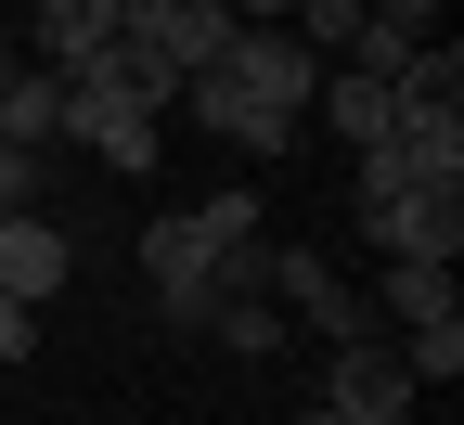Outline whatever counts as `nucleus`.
<instances>
[{
  "instance_id": "8",
  "label": "nucleus",
  "mask_w": 464,
  "mask_h": 425,
  "mask_svg": "<svg viewBox=\"0 0 464 425\" xmlns=\"http://www.w3.org/2000/svg\"><path fill=\"white\" fill-rule=\"evenodd\" d=\"M310 103H335V142H348V155H374V142H387V116H400V91H387V78H362V65H323V78H310Z\"/></svg>"
},
{
  "instance_id": "6",
  "label": "nucleus",
  "mask_w": 464,
  "mask_h": 425,
  "mask_svg": "<svg viewBox=\"0 0 464 425\" xmlns=\"http://www.w3.org/2000/svg\"><path fill=\"white\" fill-rule=\"evenodd\" d=\"M362 232H374V258H464V180H426V194H374L362 207Z\"/></svg>"
},
{
  "instance_id": "7",
  "label": "nucleus",
  "mask_w": 464,
  "mask_h": 425,
  "mask_svg": "<svg viewBox=\"0 0 464 425\" xmlns=\"http://www.w3.org/2000/svg\"><path fill=\"white\" fill-rule=\"evenodd\" d=\"M65 271H78V232H65V219H39V207L0 219V296L39 310V296H65Z\"/></svg>"
},
{
  "instance_id": "16",
  "label": "nucleus",
  "mask_w": 464,
  "mask_h": 425,
  "mask_svg": "<svg viewBox=\"0 0 464 425\" xmlns=\"http://www.w3.org/2000/svg\"><path fill=\"white\" fill-rule=\"evenodd\" d=\"M26 348H39V310H26V296H0V374H14Z\"/></svg>"
},
{
  "instance_id": "12",
  "label": "nucleus",
  "mask_w": 464,
  "mask_h": 425,
  "mask_svg": "<svg viewBox=\"0 0 464 425\" xmlns=\"http://www.w3.org/2000/svg\"><path fill=\"white\" fill-rule=\"evenodd\" d=\"M439 26H400V14H362V39H348V65H362V78H387L400 91V65H413V52H426Z\"/></svg>"
},
{
  "instance_id": "19",
  "label": "nucleus",
  "mask_w": 464,
  "mask_h": 425,
  "mask_svg": "<svg viewBox=\"0 0 464 425\" xmlns=\"http://www.w3.org/2000/svg\"><path fill=\"white\" fill-rule=\"evenodd\" d=\"M14 65H26V52H14V39H0V91H14Z\"/></svg>"
},
{
  "instance_id": "11",
  "label": "nucleus",
  "mask_w": 464,
  "mask_h": 425,
  "mask_svg": "<svg viewBox=\"0 0 464 425\" xmlns=\"http://www.w3.org/2000/svg\"><path fill=\"white\" fill-rule=\"evenodd\" d=\"M439 310H451V271H439V258H387L374 323H439Z\"/></svg>"
},
{
  "instance_id": "2",
  "label": "nucleus",
  "mask_w": 464,
  "mask_h": 425,
  "mask_svg": "<svg viewBox=\"0 0 464 425\" xmlns=\"http://www.w3.org/2000/svg\"><path fill=\"white\" fill-rule=\"evenodd\" d=\"M142 284H155V310L168 323H219V232L194 219V207H168V219H142Z\"/></svg>"
},
{
  "instance_id": "4",
  "label": "nucleus",
  "mask_w": 464,
  "mask_h": 425,
  "mask_svg": "<svg viewBox=\"0 0 464 425\" xmlns=\"http://www.w3.org/2000/svg\"><path fill=\"white\" fill-rule=\"evenodd\" d=\"M181 103L207 116V130H219L232 155H284V142L310 130V116H297V103H271V91H258L246 65H232V52H219V65H194V78H181Z\"/></svg>"
},
{
  "instance_id": "15",
  "label": "nucleus",
  "mask_w": 464,
  "mask_h": 425,
  "mask_svg": "<svg viewBox=\"0 0 464 425\" xmlns=\"http://www.w3.org/2000/svg\"><path fill=\"white\" fill-rule=\"evenodd\" d=\"M14 207H39V155H26V142H0V219H14Z\"/></svg>"
},
{
  "instance_id": "5",
  "label": "nucleus",
  "mask_w": 464,
  "mask_h": 425,
  "mask_svg": "<svg viewBox=\"0 0 464 425\" xmlns=\"http://www.w3.org/2000/svg\"><path fill=\"white\" fill-rule=\"evenodd\" d=\"M413 361H400V335H348L323 348V412H362V425H413Z\"/></svg>"
},
{
  "instance_id": "3",
  "label": "nucleus",
  "mask_w": 464,
  "mask_h": 425,
  "mask_svg": "<svg viewBox=\"0 0 464 425\" xmlns=\"http://www.w3.org/2000/svg\"><path fill=\"white\" fill-rule=\"evenodd\" d=\"M258 284L284 296V323H310L323 348L387 335V323H374V296H362V284H335V258H323V246H271V258H258Z\"/></svg>"
},
{
  "instance_id": "18",
  "label": "nucleus",
  "mask_w": 464,
  "mask_h": 425,
  "mask_svg": "<svg viewBox=\"0 0 464 425\" xmlns=\"http://www.w3.org/2000/svg\"><path fill=\"white\" fill-rule=\"evenodd\" d=\"M219 14H232V26H284V0H219Z\"/></svg>"
},
{
  "instance_id": "14",
  "label": "nucleus",
  "mask_w": 464,
  "mask_h": 425,
  "mask_svg": "<svg viewBox=\"0 0 464 425\" xmlns=\"http://www.w3.org/2000/svg\"><path fill=\"white\" fill-rule=\"evenodd\" d=\"M400 361H413V387H451L464 374V323L439 310V323H400Z\"/></svg>"
},
{
  "instance_id": "20",
  "label": "nucleus",
  "mask_w": 464,
  "mask_h": 425,
  "mask_svg": "<svg viewBox=\"0 0 464 425\" xmlns=\"http://www.w3.org/2000/svg\"><path fill=\"white\" fill-rule=\"evenodd\" d=\"M14 14H26V26H39V14H65V0H14Z\"/></svg>"
},
{
  "instance_id": "9",
  "label": "nucleus",
  "mask_w": 464,
  "mask_h": 425,
  "mask_svg": "<svg viewBox=\"0 0 464 425\" xmlns=\"http://www.w3.org/2000/svg\"><path fill=\"white\" fill-rule=\"evenodd\" d=\"M0 142H65V78H52V65H14V91H0Z\"/></svg>"
},
{
  "instance_id": "13",
  "label": "nucleus",
  "mask_w": 464,
  "mask_h": 425,
  "mask_svg": "<svg viewBox=\"0 0 464 425\" xmlns=\"http://www.w3.org/2000/svg\"><path fill=\"white\" fill-rule=\"evenodd\" d=\"M207 335H232V361H271V348H284V310L246 284V296H219V323H207Z\"/></svg>"
},
{
  "instance_id": "10",
  "label": "nucleus",
  "mask_w": 464,
  "mask_h": 425,
  "mask_svg": "<svg viewBox=\"0 0 464 425\" xmlns=\"http://www.w3.org/2000/svg\"><path fill=\"white\" fill-rule=\"evenodd\" d=\"M26 39H39V65H52V78H65V65H91V52L116 39V0H65V14H39Z\"/></svg>"
},
{
  "instance_id": "1",
  "label": "nucleus",
  "mask_w": 464,
  "mask_h": 425,
  "mask_svg": "<svg viewBox=\"0 0 464 425\" xmlns=\"http://www.w3.org/2000/svg\"><path fill=\"white\" fill-rule=\"evenodd\" d=\"M155 103H168V91H155L130 52L103 39L91 65H65V142H78V155H103L116 180H142V168H155Z\"/></svg>"
},
{
  "instance_id": "17",
  "label": "nucleus",
  "mask_w": 464,
  "mask_h": 425,
  "mask_svg": "<svg viewBox=\"0 0 464 425\" xmlns=\"http://www.w3.org/2000/svg\"><path fill=\"white\" fill-rule=\"evenodd\" d=\"M362 14H400V26H439V0H362Z\"/></svg>"
}]
</instances>
